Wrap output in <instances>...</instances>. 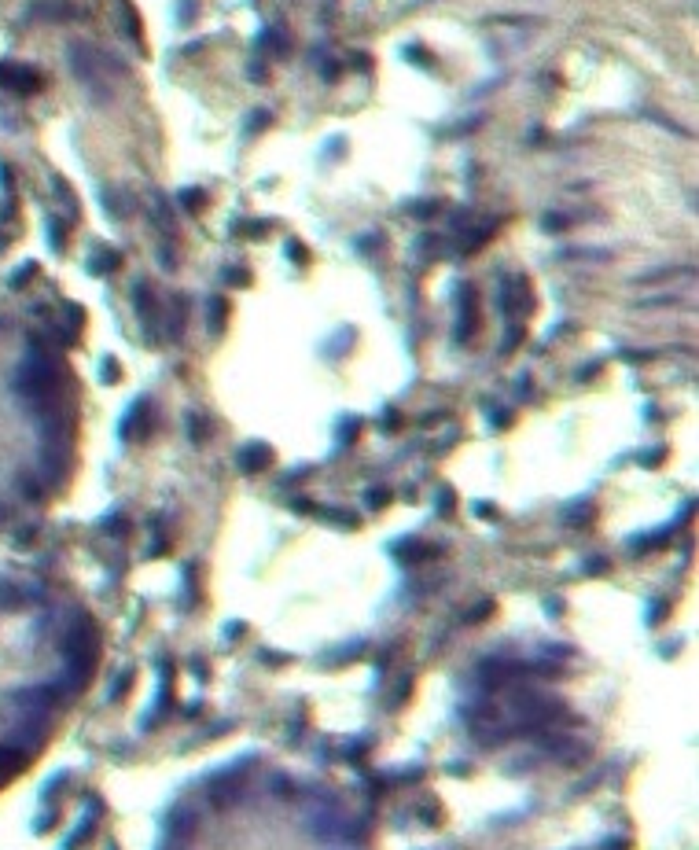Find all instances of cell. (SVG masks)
<instances>
[{
	"label": "cell",
	"mask_w": 699,
	"mask_h": 850,
	"mask_svg": "<svg viewBox=\"0 0 699 850\" xmlns=\"http://www.w3.org/2000/svg\"><path fill=\"white\" fill-rule=\"evenodd\" d=\"M52 633L45 615L15 585H0V788L11 780L48 711Z\"/></svg>",
	"instance_id": "6da1fadb"
}]
</instances>
